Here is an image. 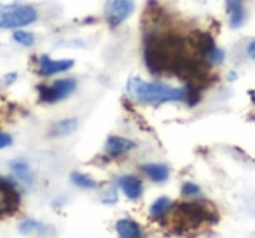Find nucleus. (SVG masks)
Returning a JSON list of instances; mask_svg holds the SVG:
<instances>
[{
	"label": "nucleus",
	"mask_w": 255,
	"mask_h": 238,
	"mask_svg": "<svg viewBox=\"0 0 255 238\" xmlns=\"http://www.w3.org/2000/svg\"><path fill=\"white\" fill-rule=\"evenodd\" d=\"M227 79H229V81H236V79H238V74H236V72H231L229 77H227Z\"/></svg>",
	"instance_id": "24"
},
{
	"label": "nucleus",
	"mask_w": 255,
	"mask_h": 238,
	"mask_svg": "<svg viewBox=\"0 0 255 238\" xmlns=\"http://www.w3.org/2000/svg\"><path fill=\"white\" fill-rule=\"evenodd\" d=\"M75 65L74 60H54L49 54H39L37 56V74L42 77H53V75L63 74V72L72 70Z\"/></svg>",
	"instance_id": "7"
},
{
	"label": "nucleus",
	"mask_w": 255,
	"mask_h": 238,
	"mask_svg": "<svg viewBox=\"0 0 255 238\" xmlns=\"http://www.w3.org/2000/svg\"><path fill=\"white\" fill-rule=\"evenodd\" d=\"M126 93L133 102L140 105H163V103H187L196 105L199 102V91L194 84L171 86L163 81H145L133 75L126 82Z\"/></svg>",
	"instance_id": "1"
},
{
	"label": "nucleus",
	"mask_w": 255,
	"mask_h": 238,
	"mask_svg": "<svg viewBox=\"0 0 255 238\" xmlns=\"http://www.w3.org/2000/svg\"><path fill=\"white\" fill-rule=\"evenodd\" d=\"M77 89V79L74 77H63L49 82V84H39L37 86V96L40 103H53L63 102L68 96H72Z\"/></svg>",
	"instance_id": "4"
},
{
	"label": "nucleus",
	"mask_w": 255,
	"mask_h": 238,
	"mask_svg": "<svg viewBox=\"0 0 255 238\" xmlns=\"http://www.w3.org/2000/svg\"><path fill=\"white\" fill-rule=\"evenodd\" d=\"M173 207H175V202L170 196H159V198H156L149 205L150 221H154V223H157V224L166 223L171 210H173Z\"/></svg>",
	"instance_id": "11"
},
{
	"label": "nucleus",
	"mask_w": 255,
	"mask_h": 238,
	"mask_svg": "<svg viewBox=\"0 0 255 238\" xmlns=\"http://www.w3.org/2000/svg\"><path fill=\"white\" fill-rule=\"evenodd\" d=\"M245 0H226V9L229 12V25L231 28H240L245 23Z\"/></svg>",
	"instance_id": "15"
},
{
	"label": "nucleus",
	"mask_w": 255,
	"mask_h": 238,
	"mask_svg": "<svg viewBox=\"0 0 255 238\" xmlns=\"http://www.w3.org/2000/svg\"><path fill=\"white\" fill-rule=\"evenodd\" d=\"M9 168H11L16 181L25 186H32L33 174H32V168H30L28 161L23 160V158H16V160H12L11 163H9Z\"/></svg>",
	"instance_id": "13"
},
{
	"label": "nucleus",
	"mask_w": 255,
	"mask_h": 238,
	"mask_svg": "<svg viewBox=\"0 0 255 238\" xmlns=\"http://www.w3.org/2000/svg\"><path fill=\"white\" fill-rule=\"evenodd\" d=\"M70 182L79 189H84V191H95L100 188L98 181L93 179L91 175L82 174V172H72L70 174Z\"/></svg>",
	"instance_id": "17"
},
{
	"label": "nucleus",
	"mask_w": 255,
	"mask_h": 238,
	"mask_svg": "<svg viewBox=\"0 0 255 238\" xmlns=\"http://www.w3.org/2000/svg\"><path fill=\"white\" fill-rule=\"evenodd\" d=\"M135 12L133 0H109L103 9V16L110 28H117Z\"/></svg>",
	"instance_id": "6"
},
{
	"label": "nucleus",
	"mask_w": 255,
	"mask_h": 238,
	"mask_svg": "<svg viewBox=\"0 0 255 238\" xmlns=\"http://www.w3.org/2000/svg\"><path fill=\"white\" fill-rule=\"evenodd\" d=\"M180 193H182V196H185V198H189V200H201L203 198L201 188L191 181H185L184 184H182Z\"/></svg>",
	"instance_id": "20"
},
{
	"label": "nucleus",
	"mask_w": 255,
	"mask_h": 238,
	"mask_svg": "<svg viewBox=\"0 0 255 238\" xmlns=\"http://www.w3.org/2000/svg\"><path fill=\"white\" fill-rule=\"evenodd\" d=\"M114 230L119 238H147L142 224L129 216L119 217L114 224Z\"/></svg>",
	"instance_id": "10"
},
{
	"label": "nucleus",
	"mask_w": 255,
	"mask_h": 238,
	"mask_svg": "<svg viewBox=\"0 0 255 238\" xmlns=\"http://www.w3.org/2000/svg\"><path fill=\"white\" fill-rule=\"evenodd\" d=\"M100 202L107 207H112L119 202V186L112 184V186H107V188L102 189L100 193Z\"/></svg>",
	"instance_id": "18"
},
{
	"label": "nucleus",
	"mask_w": 255,
	"mask_h": 238,
	"mask_svg": "<svg viewBox=\"0 0 255 238\" xmlns=\"http://www.w3.org/2000/svg\"><path fill=\"white\" fill-rule=\"evenodd\" d=\"M117 186H119V191L128 200H131V202H138L143 195V182L138 175H133V174L121 175L117 179Z\"/></svg>",
	"instance_id": "9"
},
{
	"label": "nucleus",
	"mask_w": 255,
	"mask_h": 238,
	"mask_svg": "<svg viewBox=\"0 0 255 238\" xmlns=\"http://www.w3.org/2000/svg\"><path fill=\"white\" fill-rule=\"evenodd\" d=\"M21 205L18 182L9 177H0V221L14 216Z\"/></svg>",
	"instance_id": "5"
},
{
	"label": "nucleus",
	"mask_w": 255,
	"mask_h": 238,
	"mask_svg": "<svg viewBox=\"0 0 255 238\" xmlns=\"http://www.w3.org/2000/svg\"><path fill=\"white\" fill-rule=\"evenodd\" d=\"M136 147V142L128 137H119V135H110L105 140V146H103V153L109 160H117V158H123L126 154H129Z\"/></svg>",
	"instance_id": "8"
},
{
	"label": "nucleus",
	"mask_w": 255,
	"mask_h": 238,
	"mask_svg": "<svg viewBox=\"0 0 255 238\" xmlns=\"http://www.w3.org/2000/svg\"><path fill=\"white\" fill-rule=\"evenodd\" d=\"M16 79H18V74H16V72H9V74H5V75H4V84H5V86L14 84Z\"/></svg>",
	"instance_id": "22"
},
{
	"label": "nucleus",
	"mask_w": 255,
	"mask_h": 238,
	"mask_svg": "<svg viewBox=\"0 0 255 238\" xmlns=\"http://www.w3.org/2000/svg\"><path fill=\"white\" fill-rule=\"evenodd\" d=\"M39 12L30 4H0V30H18L33 25Z\"/></svg>",
	"instance_id": "3"
},
{
	"label": "nucleus",
	"mask_w": 255,
	"mask_h": 238,
	"mask_svg": "<svg viewBox=\"0 0 255 238\" xmlns=\"http://www.w3.org/2000/svg\"><path fill=\"white\" fill-rule=\"evenodd\" d=\"M247 54L252 58V60L255 61V40H252V42L248 44V47H247Z\"/></svg>",
	"instance_id": "23"
},
{
	"label": "nucleus",
	"mask_w": 255,
	"mask_h": 238,
	"mask_svg": "<svg viewBox=\"0 0 255 238\" xmlns=\"http://www.w3.org/2000/svg\"><path fill=\"white\" fill-rule=\"evenodd\" d=\"M9 146H12V137L5 132H0V149H5Z\"/></svg>",
	"instance_id": "21"
},
{
	"label": "nucleus",
	"mask_w": 255,
	"mask_h": 238,
	"mask_svg": "<svg viewBox=\"0 0 255 238\" xmlns=\"http://www.w3.org/2000/svg\"><path fill=\"white\" fill-rule=\"evenodd\" d=\"M142 172L154 184H163L170 179V167L164 163H145L142 165Z\"/></svg>",
	"instance_id": "12"
},
{
	"label": "nucleus",
	"mask_w": 255,
	"mask_h": 238,
	"mask_svg": "<svg viewBox=\"0 0 255 238\" xmlns=\"http://www.w3.org/2000/svg\"><path fill=\"white\" fill-rule=\"evenodd\" d=\"M49 230L46 223L39 219H33V217H26V219L19 221L18 224V233L23 237H30V235H44Z\"/></svg>",
	"instance_id": "16"
},
{
	"label": "nucleus",
	"mask_w": 255,
	"mask_h": 238,
	"mask_svg": "<svg viewBox=\"0 0 255 238\" xmlns=\"http://www.w3.org/2000/svg\"><path fill=\"white\" fill-rule=\"evenodd\" d=\"M77 128H79L77 117H67V119L56 121L53 126H51L49 135L54 137V139H63V137H68V135H72V133H75Z\"/></svg>",
	"instance_id": "14"
},
{
	"label": "nucleus",
	"mask_w": 255,
	"mask_h": 238,
	"mask_svg": "<svg viewBox=\"0 0 255 238\" xmlns=\"http://www.w3.org/2000/svg\"><path fill=\"white\" fill-rule=\"evenodd\" d=\"M12 40L23 47H32L35 44V33L28 32V30H14L12 32Z\"/></svg>",
	"instance_id": "19"
},
{
	"label": "nucleus",
	"mask_w": 255,
	"mask_h": 238,
	"mask_svg": "<svg viewBox=\"0 0 255 238\" xmlns=\"http://www.w3.org/2000/svg\"><path fill=\"white\" fill-rule=\"evenodd\" d=\"M217 219V214L210 207L199 203L198 200H192L187 203H175L168 221H171V226L177 233H185L201 228L206 223H213Z\"/></svg>",
	"instance_id": "2"
},
{
	"label": "nucleus",
	"mask_w": 255,
	"mask_h": 238,
	"mask_svg": "<svg viewBox=\"0 0 255 238\" xmlns=\"http://www.w3.org/2000/svg\"><path fill=\"white\" fill-rule=\"evenodd\" d=\"M254 102H255V95H254Z\"/></svg>",
	"instance_id": "25"
}]
</instances>
